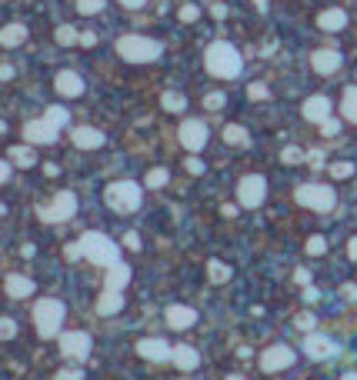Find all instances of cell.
<instances>
[{
    "label": "cell",
    "mask_w": 357,
    "mask_h": 380,
    "mask_svg": "<svg viewBox=\"0 0 357 380\" xmlns=\"http://www.w3.org/2000/svg\"><path fill=\"white\" fill-rule=\"evenodd\" d=\"M27 40V27L24 24H7L3 30H0V44L3 47H21Z\"/></svg>",
    "instance_id": "cell-24"
},
{
    "label": "cell",
    "mask_w": 357,
    "mask_h": 380,
    "mask_svg": "<svg viewBox=\"0 0 357 380\" xmlns=\"http://www.w3.org/2000/svg\"><path fill=\"white\" fill-rule=\"evenodd\" d=\"M304 117L310 121V124H324L328 117H331V101L328 97H307L304 101Z\"/></svg>",
    "instance_id": "cell-17"
},
{
    "label": "cell",
    "mask_w": 357,
    "mask_h": 380,
    "mask_svg": "<svg viewBox=\"0 0 357 380\" xmlns=\"http://www.w3.org/2000/svg\"><path fill=\"white\" fill-rule=\"evenodd\" d=\"M44 117H47L53 127H67V121H71V114H67L64 107H47V114H44Z\"/></svg>",
    "instance_id": "cell-32"
},
{
    "label": "cell",
    "mask_w": 357,
    "mask_h": 380,
    "mask_svg": "<svg viewBox=\"0 0 357 380\" xmlns=\"http://www.w3.org/2000/svg\"><path fill=\"white\" fill-rule=\"evenodd\" d=\"M121 3H124V7H130V10H137V7H144L147 0H121Z\"/></svg>",
    "instance_id": "cell-54"
},
{
    "label": "cell",
    "mask_w": 357,
    "mask_h": 380,
    "mask_svg": "<svg viewBox=\"0 0 357 380\" xmlns=\"http://www.w3.org/2000/svg\"><path fill=\"white\" fill-rule=\"evenodd\" d=\"M267 197V180L260 177V174H247V177L237 183V201L241 207H260Z\"/></svg>",
    "instance_id": "cell-8"
},
{
    "label": "cell",
    "mask_w": 357,
    "mask_h": 380,
    "mask_svg": "<svg viewBox=\"0 0 357 380\" xmlns=\"http://www.w3.org/2000/svg\"><path fill=\"white\" fill-rule=\"evenodd\" d=\"M294 277H297V283H310V274H307V270H297Z\"/></svg>",
    "instance_id": "cell-55"
},
{
    "label": "cell",
    "mask_w": 357,
    "mask_h": 380,
    "mask_svg": "<svg viewBox=\"0 0 357 380\" xmlns=\"http://www.w3.org/2000/svg\"><path fill=\"white\" fill-rule=\"evenodd\" d=\"M57 380H84V374H80V370H60Z\"/></svg>",
    "instance_id": "cell-47"
},
{
    "label": "cell",
    "mask_w": 357,
    "mask_h": 380,
    "mask_svg": "<svg viewBox=\"0 0 357 380\" xmlns=\"http://www.w3.org/2000/svg\"><path fill=\"white\" fill-rule=\"evenodd\" d=\"M164 320H167V327L187 330L194 320H197V310H194V307H184V304H171L164 310Z\"/></svg>",
    "instance_id": "cell-15"
},
{
    "label": "cell",
    "mask_w": 357,
    "mask_h": 380,
    "mask_svg": "<svg viewBox=\"0 0 357 380\" xmlns=\"http://www.w3.org/2000/svg\"><path fill=\"white\" fill-rule=\"evenodd\" d=\"M177 137H180V144L187 147V151H204V144H207V124L204 121H184L177 130Z\"/></svg>",
    "instance_id": "cell-12"
},
{
    "label": "cell",
    "mask_w": 357,
    "mask_h": 380,
    "mask_svg": "<svg viewBox=\"0 0 357 380\" xmlns=\"http://www.w3.org/2000/svg\"><path fill=\"white\" fill-rule=\"evenodd\" d=\"M334 201H337L334 190L324 187V183H304V187H297V203H304L310 210H331Z\"/></svg>",
    "instance_id": "cell-7"
},
{
    "label": "cell",
    "mask_w": 357,
    "mask_h": 380,
    "mask_svg": "<svg viewBox=\"0 0 357 380\" xmlns=\"http://www.w3.org/2000/svg\"><path fill=\"white\" fill-rule=\"evenodd\" d=\"M127 283H130V267H127V264H114V267H107L103 290H124Z\"/></svg>",
    "instance_id": "cell-20"
},
{
    "label": "cell",
    "mask_w": 357,
    "mask_h": 380,
    "mask_svg": "<svg viewBox=\"0 0 357 380\" xmlns=\"http://www.w3.org/2000/svg\"><path fill=\"white\" fill-rule=\"evenodd\" d=\"M204 107H207V110H221V107H224V94H207Z\"/></svg>",
    "instance_id": "cell-39"
},
{
    "label": "cell",
    "mask_w": 357,
    "mask_h": 380,
    "mask_svg": "<svg viewBox=\"0 0 357 380\" xmlns=\"http://www.w3.org/2000/svg\"><path fill=\"white\" fill-rule=\"evenodd\" d=\"M310 67H314L317 74H334V71L341 67V53H337V51H314Z\"/></svg>",
    "instance_id": "cell-19"
},
{
    "label": "cell",
    "mask_w": 357,
    "mask_h": 380,
    "mask_svg": "<svg viewBox=\"0 0 357 380\" xmlns=\"http://www.w3.org/2000/svg\"><path fill=\"white\" fill-rule=\"evenodd\" d=\"M7 177H10V164H7V160H0V183H3Z\"/></svg>",
    "instance_id": "cell-52"
},
{
    "label": "cell",
    "mask_w": 357,
    "mask_h": 380,
    "mask_svg": "<svg viewBox=\"0 0 357 380\" xmlns=\"http://www.w3.org/2000/svg\"><path fill=\"white\" fill-rule=\"evenodd\" d=\"M331 174H334L337 180L351 177V174H354V164H347V160H337V164H331Z\"/></svg>",
    "instance_id": "cell-34"
},
{
    "label": "cell",
    "mask_w": 357,
    "mask_h": 380,
    "mask_svg": "<svg viewBox=\"0 0 357 380\" xmlns=\"http://www.w3.org/2000/svg\"><path fill=\"white\" fill-rule=\"evenodd\" d=\"M14 77V67L10 64H0V80H10Z\"/></svg>",
    "instance_id": "cell-51"
},
{
    "label": "cell",
    "mask_w": 357,
    "mask_h": 380,
    "mask_svg": "<svg viewBox=\"0 0 357 380\" xmlns=\"http://www.w3.org/2000/svg\"><path fill=\"white\" fill-rule=\"evenodd\" d=\"M344 380H357V374H347V377H344Z\"/></svg>",
    "instance_id": "cell-58"
},
{
    "label": "cell",
    "mask_w": 357,
    "mask_h": 380,
    "mask_svg": "<svg viewBox=\"0 0 357 380\" xmlns=\"http://www.w3.org/2000/svg\"><path fill=\"white\" fill-rule=\"evenodd\" d=\"M187 170H190V174H201V170H204V164H201L197 157H190V160H187Z\"/></svg>",
    "instance_id": "cell-48"
},
{
    "label": "cell",
    "mask_w": 357,
    "mask_h": 380,
    "mask_svg": "<svg viewBox=\"0 0 357 380\" xmlns=\"http://www.w3.org/2000/svg\"><path fill=\"white\" fill-rule=\"evenodd\" d=\"M160 107H164V110H171V114H177V110H184V107H187V101H184V94L167 90V94L160 97Z\"/></svg>",
    "instance_id": "cell-29"
},
{
    "label": "cell",
    "mask_w": 357,
    "mask_h": 380,
    "mask_svg": "<svg viewBox=\"0 0 357 380\" xmlns=\"http://www.w3.org/2000/svg\"><path fill=\"white\" fill-rule=\"evenodd\" d=\"M257 7H260V10H264V7H267V0H254Z\"/></svg>",
    "instance_id": "cell-57"
},
{
    "label": "cell",
    "mask_w": 357,
    "mask_h": 380,
    "mask_svg": "<svg viewBox=\"0 0 357 380\" xmlns=\"http://www.w3.org/2000/svg\"><path fill=\"white\" fill-rule=\"evenodd\" d=\"M77 10H80V14H87V17H90V14H101L103 0H77Z\"/></svg>",
    "instance_id": "cell-33"
},
{
    "label": "cell",
    "mask_w": 357,
    "mask_h": 380,
    "mask_svg": "<svg viewBox=\"0 0 357 380\" xmlns=\"http://www.w3.org/2000/svg\"><path fill=\"white\" fill-rule=\"evenodd\" d=\"M207 274H210V280H214V283H224V280L230 277V270L221 264V260H210V264H207Z\"/></svg>",
    "instance_id": "cell-30"
},
{
    "label": "cell",
    "mask_w": 357,
    "mask_h": 380,
    "mask_svg": "<svg viewBox=\"0 0 357 380\" xmlns=\"http://www.w3.org/2000/svg\"><path fill=\"white\" fill-rule=\"evenodd\" d=\"M227 380H244V377H227Z\"/></svg>",
    "instance_id": "cell-61"
},
{
    "label": "cell",
    "mask_w": 357,
    "mask_h": 380,
    "mask_svg": "<svg viewBox=\"0 0 357 380\" xmlns=\"http://www.w3.org/2000/svg\"><path fill=\"white\" fill-rule=\"evenodd\" d=\"M294 360H297V354H294L287 344H274V347H267V351L260 354V367H264L267 374H278V370H287Z\"/></svg>",
    "instance_id": "cell-9"
},
{
    "label": "cell",
    "mask_w": 357,
    "mask_h": 380,
    "mask_svg": "<svg viewBox=\"0 0 357 380\" xmlns=\"http://www.w3.org/2000/svg\"><path fill=\"white\" fill-rule=\"evenodd\" d=\"M3 287H7V294H10L14 301H21V297H30V294H34V280L21 277V274H10Z\"/></svg>",
    "instance_id": "cell-21"
},
{
    "label": "cell",
    "mask_w": 357,
    "mask_h": 380,
    "mask_svg": "<svg viewBox=\"0 0 357 380\" xmlns=\"http://www.w3.org/2000/svg\"><path fill=\"white\" fill-rule=\"evenodd\" d=\"M57 134H60V127H53L47 117H40V121H27L24 124V137H27L30 147H37V144H53Z\"/></svg>",
    "instance_id": "cell-10"
},
{
    "label": "cell",
    "mask_w": 357,
    "mask_h": 380,
    "mask_svg": "<svg viewBox=\"0 0 357 380\" xmlns=\"http://www.w3.org/2000/svg\"><path fill=\"white\" fill-rule=\"evenodd\" d=\"M137 354L144 357V360L164 364V360H174V347H171L167 340H160V337H147V340L137 344Z\"/></svg>",
    "instance_id": "cell-13"
},
{
    "label": "cell",
    "mask_w": 357,
    "mask_h": 380,
    "mask_svg": "<svg viewBox=\"0 0 357 380\" xmlns=\"http://www.w3.org/2000/svg\"><path fill=\"white\" fill-rule=\"evenodd\" d=\"M201 364V354L194 351V347H187V344H177L174 347V367H180V370H194Z\"/></svg>",
    "instance_id": "cell-22"
},
{
    "label": "cell",
    "mask_w": 357,
    "mask_h": 380,
    "mask_svg": "<svg viewBox=\"0 0 357 380\" xmlns=\"http://www.w3.org/2000/svg\"><path fill=\"white\" fill-rule=\"evenodd\" d=\"M124 307V297H121V290H103L101 301H97V314L101 317H110V314H117Z\"/></svg>",
    "instance_id": "cell-23"
},
{
    "label": "cell",
    "mask_w": 357,
    "mask_h": 380,
    "mask_svg": "<svg viewBox=\"0 0 357 380\" xmlns=\"http://www.w3.org/2000/svg\"><path fill=\"white\" fill-rule=\"evenodd\" d=\"M124 247H127V251H137V247H140V237H137L134 230H130L127 237H124Z\"/></svg>",
    "instance_id": "cell-44"
},
{
    "label": "cell",
    "mask_w": 357,
    "mask_h": 380,
    "mask_svg": "<svg viewBox=\"0 0 357 380\" xmlns=\"http://www.w3.org/2000/svg\"><path fill=\"white\" fill-rule=\"evenodd\" d=\"M164 183H167V170L164 167H157V170L147 174V187H164Z\"/></svg>",
    "instance_id": "cell-37"
},
{
    "label": "cell",
    "mask_w": 357,
    "mask_h": 380,
    "mask_svg": "<svg viewBox=\"0 0 357 380\" xmlns=\"http://www.w3.org/2000/svg\"><path fill=\"white\" fill-rule=\"evenodd\" d=\"M117 53L130 60V64H151L160 57V44L151 40V37H140V34H127L117 40Z\"/></svg>",
    "instance_id": "cell-5"
},
{
    "label": "cell",
    "mask_w": 357,
    "mask_h": 380,
    "mask_svg": "<svg viewBox=\"0 0 357 380\" xmlns=\"http://www.w3.org/2000/svg\"><path fill=\"white\" fill-rule=\"evenodd\" d=\"M67 260H77V257H84V251H80V244H67Z\"/></svg>",
    "instance_id": "cell-46"
},
{
    "label": "cell",
    "mask_w": 357,
    "mask_h": 380,
    "mask_svg": "<svg viewBox=\"0 0 357 380\" xmlns=\"http://www.w3.org/2000/svg\"><path fill=\"white\" fill-rule=\"evenodd\" d=\"M224 140H227L230 147H247V130L241 124H230L224 127Z\"/></svg>",
    "instance_id": "cell-26"
},
{
    "label": "cell",
    "mask_w": 357,
    "mask_h": 380,
    "mask_svg": "<svg viewBox=\"0 0 357 380\" xmlns=\"http://www.w3.org/2000/svg\"><path fill=\"white\" fill-rule=\"evenodd\" d=\"M347 253H351V260H357V237L347 244Z\"/></svg>",
    "instance_id": "cell-56"
},
{
    "label": "cell",
    "mask_w": 357,
    "mask_h": 380,
    "mask_svg": "<svg viewBox=\"0 0 357 380\" xmlns=\"http://www.w3.org/2000/svg\"><path fill=\"white\" fill-rule=\"evenodd\" d=\"M103 201H107L110 210H117V214H130V210L140 207L144 190H140V183H134V180H114V183L103 190Z\"/></svg>",
    "instance_id": "cell-4"
},
{
    "label": "cell",
    "mask_w": 357,
    "mask_h": 380,
    "mask_svg": "<svg viewBox=\"0 0 357 380\" xmlns=\"http://www.w3.org/2000/svg\"><path fill=\"white\" fill-rule=\"evenodd\" d=\"M341 110H344V117L357 124V87H351L347 94H344V101H341Z\"/></svg>",
    "instance_id": "cell-27"
},
{
    "label": "cell",
    "mask_w": 357,
    "mask_h": 380,
    "mask_svg": "<svg viewBox=\"0 0 357 380\" xmlns=\"http://www.w3.org/2000/svg\"><path fill=\"white\" fill-rule=\"evenodd\" d=\"M317 24H321V30H344L347 27V14L344 10H324L321 17H317Z\"/></svg>",
    "instance_id": "cell-25"
},
{
    "label": "cell",
    "mask_w": 357,
    "mask_h": 380,
    "mask_svg": "<svg viewBox=\"0 0 357 380\" xmlns=\"http://www.w3.org/2000/svg\"><path fill=\"white\" fill-rule=\"evenodd\" d=\"M0 217H3V203H0Z\"/></svg>",
    "instance_id": "cell-60"
},
{
    "label": "cell",
    "mask_w": 357,
    "mask_h": 380,
    "mask_svg": "<svg viewBox=\"0 0 357 380\" xmlns=\"http://www.w3.org/2000/svg\"><path fill=\"white\" fill-rule=\"evenodd\" d=\"M204 67H207V74L221 77V80H234V77H241V71H244V57H241V51H237L234 44H227V40H214L204 53Z\"/></svg>",
    "instance_id": "cell-1"
},
{
    "label": "cell",
    "mask_w": 357,
    "mask_h": 380,
    "mask_svg": "<svg viewBox=\"0 0 357 380\" xmlns=\"http://www.w3.org/2000/svg\"><path fill=\"white\" fill-rule=\"evenodd\" d=\"M284 164H297V160H304V151H297V147H287V151L281 153Z\"/></svg>",
    "instance_id": "cell-38"
},
{
    "label": "cell",
    "mask_w": 357,
    "mask_h": 380,
    "mask_svg": "<svg viewBox=\"0 0 357 380\" xmlns=\"http://www.w3.org/2000/svg\"><path fill=\"white\" fill-rule=\"evenodd\" d=\"M247 94H251L254 101H264V97H267V87H264V84H251V87H247Z\"/></svg>",
    "instance_id": "cell-41"
},
{
    "label": "cell",
    "mask_w": 357,
    "mask_h": 380,
    "mask_svg": "<svg viewBox=\"0 0 357 380\" xmlns=\"http://www.w3.org/2000/svg\"><path fill=\"white\" fill-rule=\"evenodd\" d=\"M3 130H7V124H3V121H0V134H3Z\"/></svg>",
    "instance_id": "cell-59"
},
{
    "label": "cell",
    "mask_w": 357,
    "mask_h": 380,
    "mask_svg": "<svg viewBox=\"0 0 357 380\" xmlns=\"http://www.w3.org/2000/svg\"><path fill=\"white\" fill-rule=\"evenodd\" d=\"M197 14H201V10H197L194 3H187V7H180V21H197Z\"/></svg>",
    "instance_id": "cell-40"
},
{
    "label": "cell",
    "mask_w": 357,
    "mask_h": 380,
    "mask_svg": "<svg viewBox=\"0 0 357 380\" xmlns=\"http://www.w3.org/2000/svg\"><path fill=\"white\" fill-rule=\"evenodd\" d=\"M80 251L84 257L90 260V264H97V267H114V264H121V247L101 233V230H87V233H80Z\"/></svg>",
    "instance_id": "cell-2"
},
{
    "label": "cell",
    "mask_w": 357,
    "mask_h": 380,
    "mask_svg": "<svg viewBox=\"0 0 357 380\" xmlns=\"http://www.w3.org/2000/svg\"><path fill=\"white\" fill-rule=\"evenodd\" d=\"M60 354L74 357V360H84V357L90 354V333H84V330H67V333L60 337Z\"/></svg>",
    "instance_id": "cell-11"
},
{
    "label": "cell",
    "mask_w": 357,
    "mask_h": 380,
    "mask_svg": "<svg viewBox=\"0 0 357 380\" xmlns=\"http://www.w3.org/2000/svg\"><path fill=\"white\" fill-rule=\"evenodd\" d=\"M324 251H328V240H324V237H310V240H307V253L321 257Z\"/></svg>",
    "instance_id": "cell-35"
},
{
    "label": "cell",
    "mask_w": 357,
    "mask_h": 380,
    "mask_svg": "<svg viewBox=\"0 0 357 380\" xmlns=\"http://www.w3.org/2000/svg\"><path fill=\"white\" fill-rule=\"evenodd\" d=\"M80 44H87V47H94V44H97V34H90V30H87V34H80Z\"/></svg>",
    "instance_id": "cell-50"
},
{
    "label": "cell",
    "mask_w": 357,
    "mask_h": 380,
    "mask_svg": "<svg viewBox=\"0 0 357 380\" xmlns=\"http://www.w3.org/2000/svg\"><path fill=\"white\" fill-rule=\"evenodd\" d=\"M71 140H74V147H80V151H97V147H103V134L97 127H74Z\"/></svg>",
    "instance_id": "cell-16"
},
{
    "label": "cell",
    "mask_w": 357,
    "mask_h": 380,
    "mask_svg": "<svg viewBox=\"0 0 357 380\" xmlns=\"http://www.w3.org/2000/svg\"><path fill=\"white\" fill-rule=\"evenodd\" d=\"M77 40H80V34H77L74 27H57V44H60V47H71Z\"/></svg>",
    "instance_id": "cell-31"
},
{
    "label": "cell",
    "mask_w": 357,
    "mask_h": 380,
    "mask_svg": "<svg viewBox=\"0 0 357 380\" xmlns=\"http://www.w3.org/2000/svg\"><path fill=\"white\" fill-rule=\"evenodd\" d=\"M321 130H324V137H334V134L341 130V124H337V121H331V117H328V121L321 124Z\"/></svg>",
    "instance_id": "cell-42"
},
{
    "label": "cell",
    "mask_w": 357,
    "mask_h": 380,
    "mask_svg": "<svg viewBox=\"0 0 357 380\" xmlns=\"http://www.w3.org/2000/svg\"><path fill=\"white\" fill-rule=\"evenodd\" d=\"M304 354L310 357V360H328V357L337 354V344H334L331 337H324V333H307Z\"/></svg>",
    "instance_id": "cell-14"
},
{
    "label": "cell",
    "mask_w": 357,
    "mask_h": 380,
    "mask_svg": "<svg viewBox=\"0 0 357 380\" xmlns=\"http://www.w3.org/2000/svg\"><path fill=\"white\" fill-rule=\"evenodd\" d=\"M304 301H307V304H314V301H321V294H317V287H307V290H304Z\"/></svg>",
    "instance_id": "cell-49"
},
{
    "label": "cell",
    "mask_w": 357,
    "mask_h": 380,
    "mask_svg": "<svg viewBox=\"0 0 357 380\" xmlns=\"http://www.w3.org/2000/svg\"><path fill=\"white\" fill-rule=\"evenodd\" d=\"M307 160H310V167H324V153L321 151H310L307 153Z\"/></svg>",
    "instance_id": "cell-45"
},
{
    "label": "cell",
    "mask_w": 357,
    "mask_h": 380,
    "mask_svg": "<svg viewBox=\"0 0 357 380\" xmlns=\"http://www.w3.org/2000/svg\"><path fill=\"white\" fill-rule=\"evenodd\" d=\"M344 297H347V301H357V287H354V283H347V287H344Z\"/></svg>",
    "instance_id": "cell-53"
},
{
    "label": "cell",
    "mask_w": 357,
    "mask_h": 380,
    "mask_svg": "<svg viewBox=\"0 0 357 380\" xmlns=\"http://www.w3.org/2000/svg\"><path fill=\"white\" fill-rule=\"evenodd\" d=\"M10 160H14L17 167H34V164H37V160H34V147H30V144H27V147H14V151H10Z\"/></svg>",
    "instance_id": "cell-28"
},
{
    "label": "cell",
    "mask_w": 357,
    "mask_h": 380,
    "mask_svg": "<svg viewBox=\"0 0 357 380\" xmlns=\"http://www.w3.org/2000/svg\"><path fill=\"white\" fill-rule=\"evenodd\" d=\"M53 84H57V94H64V97H80L84 94V80L74 71H60Z\"/></svg>",
    "instance_id": "cell-18"
},
{
    "label": "cell",
    "mask_w": 357,
    "mask_h": 380,
    "mask_svg": "<svg viewBox=\"0 0 357 380\" xmlns=\"http://www.w3.org/2000/svg\"><path fill=\"white\" fill-rule=\"evenodd\" d=\"M60 324H64V304L57 297H40L34 304V327L44 340H51L60 333Z\"/></svg>",
    "instance_id": "cell-3"
},
{
    "label": "cell",
    "mask_w": 357,
    "mask_h": 380,
    "mask_svg": "<svg viewBox=\"0 0 357 380\" xmlns=\"http://www.w3.org/2000/svg\"><path fill=\"white\" fill-rule=\"evenodd\" d=\"M77 214V194L71 190H60L57 197H53L51 207H40L37 210V217L44 220V224H64V220H71Z\"/></svg>",
    "instance_id": "cell-6"
},
{
    "label": "cell",
    "mask_w": 357,
    "mask_h": 380,
    "mask_svg": "<svg viewBox=\"0 0 357 380\" xmlns=\"http://www.w3.org/2000/svg\"><path fill=\"white\" fill-rule=\"evenodd\" d=\"M314 324H317V320H314L310 314H301V317H297V327L301 330H314Z\"/></svg>",
    "instance_id": "cell-43"
},
{
    "label": "cell",
    "mask_w": 357,
    "mask_h": 380,
    "mask_svg": "<svg viewBox=\"0 0 357 380\" xmlns=\"http://www.w3.org/2000/svg\"><path fill=\"white\" fill-rule=\"evenodd\" d=\"M14 333H17V324L10 317H0V340H10Z\"/></svg>",
    "instance_id": "cell-36"
}]
</instances>
